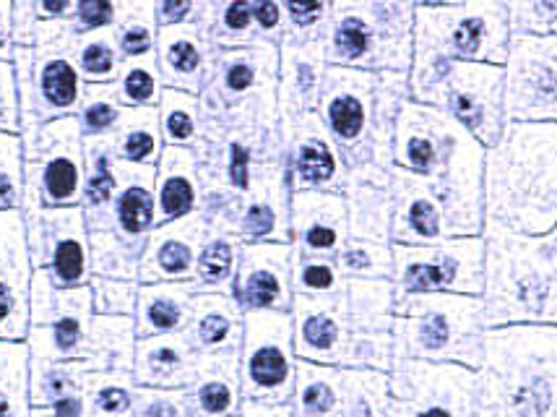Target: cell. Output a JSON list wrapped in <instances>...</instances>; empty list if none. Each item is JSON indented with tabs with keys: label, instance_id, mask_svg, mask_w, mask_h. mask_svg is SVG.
I'll list each match as a JSON object with an SVG mask.
<instances>
[{
	"label": "cell",
	"instance_id": "cell-24",
	"mask_svg": "<svg viewBox=\"0 0 557 417\" xmlns=\"http://www.w3.org/2000/svg\"><path fill=\"white\" fill-rule=\"evenodd\" d=\"M157 168L121 162V191L112 204V222L125 241L144 248L157 228Z\"/></svg>",
	"mask_w": 557,
	"mask_h": 417
},
{
	"label": "cell",
	"instance_id": "cell-57",
	"mask_svg": "<svg viewBox=\"0 0 557 417\" xmlns=\"http://www.w3.org/2000/svg\"><path fill=\"white\" fill-rule=\"evenodd\" d=\"M329 0H284L289 19L297 26H313L323 19Z\"/></svg>",
	"mask_w": 557,
	"mask_h": 417
},
{
	"label": "cell",
	"instance_id": "cell-48",
	"mask_svg": "<svg viewBox=\"0 0 557 417\" xmlns=\"http://www.w3.org/2000/svg\"><path fill=\"white\" fill-rule=\"evenodd\" d=\"M131 417H196V407L188 389L138 387Z\"/></svg>",
	"mask_w": 557,
	"mask_h": 417
},
{
	"label": "cell",
	"instance_id": "cell-51",
	"mask_svg": "<svg viewBox=\"0 0 557 417\" xmlns=\"http://www.w3.org/2000/svg\"><path fill=\"white\" fill-rule=\"evenodd\" d=\"M117 9H121V0H76L73 32H76V37H84L112 29L117 19Z\"/></svg>",
	"mask_w": 557,
	"mask_h": 417
},
{
	"label": "cell",
	"instance_id": "cell-29",
	"mask_svg": "<svg viewBox=\"0 0 557 417\" xmlns=\"http://www.w3.org/2000/svg\"><path fill=\"white\" fill-rule=\"evenodd\" d=\"M342 164L336 149L331 147L326 136L308 134L305 118L300 121V136L295 142V151L289 160V183L295 191H336L342 194L344 185L339 181Z\"/></svg>",
	"mask_w": 557,
	"mask_h": 417
},
{
	"label": "cell",
	"instance_id": "cell-40",
	"mask_svg": "<svg viewBox=\"0 0 557 417\" xmlns=\"http://www.w3.org/2000/svg\"><path fill=\"white\" fill-rule=\"evenodd\" d=\"M388 373L373 368H344V417H386Z\"/></svg>",
	"mask_w": 557,
	"mask_h": 417
},
{
	"label": "cell",
	"instance_id": "cell-34",
	"mask_svg": "<svg viewBox=\"0 0 557 417\" xmlns=\"http://www.w3.org/2000/svg\"><path fill=\"white\" fill-rule=\"evenodd\" d=\"M138 383L131 370H89L84 379L86 417H131Z\"/></svg>",
	"mask_w": 557,
	"mask_h": 417
},
{
	"label": "cell",
	"instance_id": "cell-23",
	"mask_svg": "<svg viewBox=\"0 0 557 417\" xmlns=\"http://www.w3.org/2000/svg\"><path fill=\"white\" fill-rule=\"evenodd\" d=\"M342 194L347 201L349 237L391 243L394 191H391L388 175L375 170H355L349 172Z\"/></svg>",
	"mask_w": 557,
	"mask_h": 417
},
{
	"label": "cell",
	"instance_id": "cell-3",
	"mask_svg": "<svg viewBox=\"0 0 557 417\" xmlns=\"http://www.w3.org/2000/svg\"><path fill=\"white\" fill-rule=\"evenodd\" d=\"M487 327L553 323L557 327V228L542 235L485 224Z\"/></svg>",
	"mask_w": 557,
	"mask_h": 417
},
{
	"label": "cell",
	"instance_id": "cell-1",
	"mask_svg": "<svg viewBox=\"0 0 557 417\" xmlns=\"http://www.w3.org/2000/svg\"><path fill=\"white\" fill-rule=\"evenodd\" d=\"M485 224L529 235L557 228L555 123H513L495 144L485 181Z\"/></svg>",
	"mask_w": 557,
	"mask_h": 417
},
{
	"label": "cell",
	"instance_id": "cell-42",
	"mask_svg": "<svg viewBox=\"0 0 557 417\" xmlns=\"http://www.w3.org/2000/svg\"><path fill=\"white\" fill-rule=\"evenodd\" d=\"M73 58H76V65L86 84H115L123 71V56L117 50L112 29L76 37Z\"/></svg>",
	"mask_w": 557,
	"mask_h": 417
},
{
	"label": "cell",
	"instance_id": "cell-20",
	"mask_svg": "<svg viewBox=\"0 0 557 417\" xmlns=\"http://www.w3.org/2000/svg\"><path fill=\"white\" fill-rule=\"evenodd\" d=\"M245 334V310L232 293H198L185 327L198 360L209 357H240Z\"/></svg>",
	"mask_w": 557,
	"mask_h": 417
},
{
	"label": "cell",
	"instance_id": "cell-17",
	"mask_svg": "<svg viewBox=\"0 0 557 417\" xmlns=\"http://www.w3.org/2000/svg\"><path fill=\"white\" fill-rule=\"evenodd\" d=\"M394 217H391V243L401 246H435L454 237L450 217L433 183L414 177V172L396 170L394 181Z\"/></svg>",
	"mask_w": 557,
	"mask_h": 417
},
{
	"label": "cell",
	"instance_id": "cell-22",
	"mask_svg": "<svg viewBox=\"0 0 557 417\" xmlns=\"http://www.w3.org/2000/svg\"><path fill=\"white\" fill-rule=\"evenodd\" d=\"M326 95H323V118L336 142L342 144L344 155L362 142L364 131L370 125V89L373 78L360 71H349L336 65L326 76Z\"/></svg>",
	"mask_w": 557,
	"mask_h": 417
},
{
	"label": "cell",
	"instance_id": "cell-19",
	"mask_svg": "<svg viewBox=\"0 0 557 417\" xmlns=\"http://www.w3.org/2000/svg\"><path fill=\"white\" fill-rule=\"evenodd\" d=\"M292 183L289 177H271L267 170L261 181L250 177V188L237 198L232 235L243 243H292Z\"/></svg>",
	"mask_w": 557,
	"mask_h": 417
},
{
	"label": "cell",
	"instance_id": "cell-13",
	"mask_svg": "<svg viewBox=\"0 0 557 417\" xmlns=\"http://www.w3.org/2000/svg\"><path fill=\"white\" fill-rule=\"evenodd\" d=\"M292 267H295L292 243H243L232 295L245 314L248 310L289 314L295 301Z\"/></svg>",
	"mask_w": 557,
	"mask_h": 417
},
{
	"label": "cell",
	"instance_id": "cell-16",
	"mask_svg": "<svg viewBox=\"0 0 557 417\" xmlns=\"http://www.w3.org/2000/svg\"><path fill=\"white\" fill-rule=\"evenodd\" d=\"M207 235L209 222L201 211L157 224L144 246L141 263H138V284L194 280Z\"/></svg>",
	"mask_w": 557,
	"mask_h": 417
},
{
	"label": "cell",
	"instance_id": "cell-39",
	"mask_svg": "<svg viewBox=\"0 0 557 417\" xmlns=\"http://www.w3.org/2000/svg\"><path fill=\"white\" fill-rule=\"evenodd\" d=\"M91 277H110V280H136L138 263H141L144 248L134 246L117 233L115 224L108 230H91Z\"/></svg>",
	"mask_w": 557,
	"mask_h": 417
},
{
	"label": "cell",
	"instance_id": "cell-37",
	"mask_svg": "<svg viewBox=\"0 0 557 417\" xmlns=\"http://www.w3.org/2000/svg\"><path fill=\"white\" fill-rule=\"evenodd\" d=\"M123 63L154 56L157 48V9L154 0H121L115 26H112Z\"/></svg>",
	"mask_w": 557,
	"mask_h": 417
},
{
	"label": "cell",
	"instance_id": "cell-35",
	"mask_svg": "<svg viewBox=\"0 0 557 417\" xmlns=\"http://www.w3.org/2000/svg\"><path fill=\"white\" fill-rule=\"evenodd\" d=\"M240 237L209 230L201 256H198L194 282L198 293H232L237 263H240Z\"/></svg>",
	"mask_w": 557,
	"mask_h": 417
},
{
	"label": "cell",
	"instance_id": "cell-44",
	"mask_svg": "<svg viewBox=\"0 0 557 417\" xmlns=\"http://www.w3.org/2000/svg\"><path fill=\"white\" fill-rule=\"evenodd\" d=\"M292 287H295V295L302 297H334L347 290V277L336 267L334 258L295 254Z\"/></svg>",
	"mask_w": 557,
	"mask_h": 417
},
{
	"label": "cell",
	"instance_id": "cell-2",
	"mask_svg": "<svg viewBox=\"0 0 557 417\" xmlns=\"http://www.w3.org/2000/svg\"><path fill=\"white\" fill-rule=\"evenodd\" d=\"M476 407L480 417H557V327L487 329Z\"/></svg>",
	"mask_w": 557,
	"mask_h": 417
},
{
	"label": "cell",
	"instance_id": "cell-45",
	"mask_svg": "<svg viewBox=\"0 0 557 417\" xmlns=\"http://www.w3.org/2000/svg\"><path fill=\"white\" fill-rule=\"evenodd\" d=\"M196 99L188 91L164 89L159 99V128H162L168 147H185L194 142L198 121H196Z\"/></svg>",
	"mask_w": 557,
	"mask_h": 417
},
{
	"label": "cell",
	"instance_id": "cell-12",
	"mask_svg": "<svg viewBox=\"0 0 557 417\" xmlns=\"http://www.w3.org/2000/svg\"><path fill=\"white\" fill-rule=\"evenodd\" d=\"M506 112L513 123L557 125V35L510 39Z\"/></svg>",
	"mask_w": 557,
	"mask_h": 417
},
{
	"label": "cell",
	"instance_id": "cell-21",
	"mask_svg": "<svg viewBox=\"0 0 557 417\" xmlns=\"http://www.w3.org/2000/svg\"><path fill=\"white\" fill-rule=\"evenodd\" d=\"M198 366L201 360L185 332L144 336L136 342L134 379L138 387L188 389L196 381Z\"/></svg>",
	"mask_w": 557,
	"mask_h": 417
},
{
	"label": "cell",
	"instance_id": "cell-41",
	"mask_svg": "<svg viewBox=\"0 0 557 417\" xmlns=\"http://www.w3.org/2000/svg\"><path fill=\"white\" fill-rule=\"evenodd\" d=\"M128 108L117 95V84H86L82 108H78V123H82L84 138H108L121 128Z\"/></svg>",
	"mask_w": 557,
	"mask_h": 417
},
{
	"label": "cell",
	"instance_id": "cell-18",
	"mask_svg": "<svg viewBox=\"0 0 557 417\" xmlns=\"http://www.w3.org/2000/svg\"><path fill=\"white\" fill-rule=\"evenodd\" d=\"M289 220L292 248L300 256L334 258L349 241L347 201L336 191H295Z\"/></svg>",
	"mask_w": 557,
	"mask_h": 417
},
{
	"label": "cell",
	"instance_id": "cell-27",
	"mask_svg": "<svg viewBox=\"0 0 557 417\" xmlns=\"http://www.w3.org/2000/svg\"><path fill=\"white\" fill-rule=\"evenodd\" d=\"M188 392L194 400L196 417H240V357L201 360L196 381L190 383Z\"/></svg>",
	"mask_w": 557,
	"mask_h": 417
},
{
	"label": "cell",
	"instance_id": "cell-30",
	"mask_svg": "<svg viewBox=\"0 0 557 417\" xmlns=\"http://www.w3.org/2000/svg\"><path fill=\"white\" fill-rule=\"evenodd\" d=\"M159 69H162L168 89L196 91L201 86L203 48L194 24L162 26L157 35Z\"/></svg>",
	"mask_w": 557,
	"mask_h": 417
},
{
	"label": "cell",
	"instance_id": "cell-8",
	"mask_svg": "<svg viewBox=\"0 0 557 417\" xmlns=\"http://www.w3.org/2000/svg\"><path fill=\"white\" fill-rule=\"evenodd\" d=\"M388 387L386 417H480L472 368L394 357Z\"/></svg>",
	"mask_w": 557,
	"mask_h": 417
},
{
	"label": "cell",
	"instance_id": "cell-55",
	"mask_svg": "<svg viewBox=\"0 0 557 417\" xmlns=\"http://www.w3.org/2000/svg\"><path fill=\"white\" fill-rule=\"evenodd\" d=\"M253 0H230L222 11L224 29L232 35H243L250 24H253Z\"/></svg>",
	"mask_w": 557,
	"mask_h": 417
},
{
	"label": "cell",
	"instance_id": "cell-60",
	"mask_svg": "<svg viewBox=\"0 0 557 417\" xmlns=\"http://www.w3.org/2000/svg\"><path fill=\"white\" fill-rule=\"evenodd\" d=\"M253 19L263 32L276 29L282 24V5L278 0H253Z\"/></svg>",
	"mask_w": 557,
	"mask_h": 417
},
{
	"label": "cell",
	"instance_id": "cell-26",
	"mask_svg": "<svg viewBox=\"0 0 557 417\" xmlns=\"http://www.w3.org/2000/svg\"><path fill=\"white\" fill-rule=\"evenodd\" d=\"M196 157L188 147H168L157 162V222L181 220L201 207Z\"/></svg>",
	"mask_w": 557,
	"mask_h": 417
},
{
	"label": "cell",
	"instance_id": "cell-15",
	"mask_svg": "<svg viewBox=\"0 0 557 417\" xmlns=\"http://www.w3.org/2000/svg\"><path fill=\"white\" fill-rule=\"evenodd\" d=\"M289 314L297 360L321 363V366H347L351 344L347 290L334 297L295 295Z\"/></svg>",
	"mask_w": 557,
	"mask_h": 417
},
{
	"label": "cell",
	"instance_id": "cell-36",
	"mask_svg": "<svg viewBox=\"0 0 557 417\" xmlns=\"http://www.w3.org/2000/svg\"><path fill=\"white\" fill-rule=\"evenodd\" d=\"M29 366L26 342L0 340V417H32Z\"/></svg>",
	"mask_w": 557,
	"mask_h": 417
},
{
	"label": "cell",
	"instance_id": "cell-28",
	"mask_svg": "<svg viewBox=\"0 0 557 417\" xmlns=\"http://www.w3.org/2000/svg\"><path fill=\"white\" fill-rule=\"evenodd\" d=\"M292 417H344V368L297 363Z\"/></svg>",
	"mask_w": 557,
	"mask_h": 417
},
{
	"label": "cell",
	"instance_id": "cell-50",
	"mask_svg": "<svg viewBox=\"0 0 557 417\" xmlns=\"http://www.w3.org/2000/svg\"><path fill=\"white\" fill-rule=\"evenodd\" d=\"M510 24L519 35H557V0H510Z\"/></svg>",
	"mask_w": 557,
	"mask_h": 417
},
{
	"label": "cell",
	"instance_id": "cell-54",
	"mask_svg": "<svg viewBox=\"0 0 557 417\" xmlns=\"http://www.w3.org/2000/svg\"><path fill=\"white\" fill-rule=\"evenodd\" d=\"M292 86H295V95H297V99H300V105H297V108L300 110L313 108V105H310V99L315 97V89L321 86L318 65L313 61H308V58L295 56V61H292Z\"/></svg>",
	"mask_w": 557,
	"mask_h": 417
},
{
	"label": "cell",
	"instance_id": "cell-58",
	"mask_svg": "<svg viewBox=\"0 0 557 417\" xmlns=\"http://www.w3.org/2000/svg\"><path fill=\"white\" fill-rule=\"evenodd\" d=\"M32 417H86V405L82 392L69 394L63 400L45 407H32Z\"/></svg>",
	"mask_w": 557,
	"mask_h": 417
},
{
	"label": "cell",
	"instance_id": "cell-53",
	"mask_svg": "<svg viewBox=\"0 0 557 417\" xmlns=\"http://www.w3.org/2000/svg\"><path fill=\"white\" fill-rule=\"evenodd\" d=\"M222 74V86L230 91V95H248L250 89L258 84V61L253 52H237V56L227 58Z\"/></svg>",
	"mask_w": 557,
	"mask_h": 417
},
{
	"label": "cell",
	"instance_id": "cell-46",
	"mask_svg": "<svg viewBox=\"0 0 557 417\" xmlns=\"http://www.w3.org/2000/svg\"><path fill=\"white\" fill-rule=\"evenodd\" d=\"M154 56L125 61L121 76H117V95L125 108H157L162 99V86L154 69Z\"/></svg>",
	"mask_w": 557,
	"mask_h": 417
},
{
	"label": "cell",
	"instance_id": "cell-49",
	"mask_svg": "<svg viewBox=\"0 0 557 417\" xmlns=\"http://www.w3.org/2000/svg\"><path fill=\"white\" fill-rule=\"evenodd\" d=\"M95 314L102 316H134L138 301L136 280H110V277H91L89 282Z\"/></svg>",
	"mask_w": 557,
	"mask_h": 417
},
{
	"label": "cell",
	"instance_id": "cell-4",
	"mask_svg": "<svg viewBox=\"0 0 557 417\" xmlns=\"http://www.w3.org/2000/svg\"><path fill=\"white\" fill-rule=\"evenodd\" d=\"M394 357L480 370L490 329L480 295H409L394 303Z\"/></svg>",
	"mask_w": 557,
	"mask_h": 417
},
{
	"label": "cell",
	"instance_id": "cell-5",
	"mask_svg": "<svg viewBox=\"0 0 557 417\" xmlns=\"http://www.w3.org/2000/svg\"><path fill=\"white\" fill-rule=\"evenodd\" d=\"M73 42L13 48L18 102H22V142L39 134L45 123L78 115L86 82L73 58Z\"/></svg>",
	"mask_w": 557,
	"mask_h": 417
},
{
	"label": "cell",
	"instance_id": "cell-14",
	"mask_svg": "<svg viewBox=\"0 0 557 417\" xmlns=\"http://www.w3.org/2000/svg\"><path fill=\"white\" fill-rule=\"evenodd\" d=\"M32 263L22 211H0V340L24 342L29 332Z\"/></svg>",
	"mask_w": 557,
	"mask_h": 417
},
{
	"label": "cell",
	"instance_id": "cell-6",
	"mask_svg": "<svg viewBox=\"0 0 557 417\" xmlns=\"http://www.w3.org/2000/svg\"><path fill=\"white\" fill-rule=\"evenodd\" d=\"M24 209L82 207L86 181L84 131L76 115L45 123L24 142Z\"/></svg>",
	"mask_w": 557,
	"mask_h": 417
},
{
	"label": "cell",
	"instance_id": "cell-25",
	"mask_svg": "<svg viewBox=\"0 0 557 417\" xmlns=\"http://www.w3.org/2000/svg\"><path fill=\"white\" fill-rule=\"evenodd\" d=\"M196 295L198 290L194 282L138 284V301L134 314L138 340H144V336L185 332Z\"/></svg>",
	"mask_w": 557,
	"mask_h": 417
},
{
	"label": "cell",
	"instance_id": "cell-61",
	"mask_svg": "<svg viewBox=\"0 0 557 417\" xmlns=\"http://www.w3.org/2000/svg\"><path fill=\"white\" fill-rule=\"evenodd\" d=\"M240 417H292L289 405H263V402L243 400Z\"/></svg>",
	"mask_w": 557,
	"mask_h": 417
},
{
	"label": "cell",
	"instance_id": "cell-33",
	"mask_svg": "<svg viewBox=\"0 0 557 417\" xmlns=\"http://www.w3.org/2000/svg\"><path fill=\"white\" fill-rule=\"evenodd\" d=\"M112 138L115 157L125 164H149L157 168L162 157V128L159 108H128L121 128Z\"/></svg>",
	"mask_w": 557,
	"mask_h": 417
},
{
	"label": "cell",
	"instance_id": "cell-11",
	"mask_svg": "<svg viewBox=\"0 0 557 417\" xmlns=\"http://www.w3.org/2000/svg\"><path fill=\"white\" fill-rule=\"evenodd\" d=\"M22 214L35 269L48 271L58 287H86L91 282V248L84 209L26 207Z\"/></svg>",
	"mask_w": 557,
	"mask_h": 417
},
{
	"label": "cell",
	"instance_id": "cell-9",
	"mask_svg": "<svg viewBox=\"0 0 557 417\" xmlns=\"http://www.w3.org/2000/svg\"><path fill=\"white\" fill-rule=\"evenodd\" d=\"M95 303L91 290L58 287L48 271L35 269L29 301V332L26 347L32 357L48 360H84L89 347Z\"/></svg>",
	"mask_w": 557,
	"mask_h": 417
},
{
	"label": "cell",
	"instance_id": "cell-56",
	"mask_svg": "<svg viewBox=\"0 0 557 417\" xmlns=\"http://www.w3.org/2000/svg\"><path fill=\"white\" fill-rule=\"evenodd\" d=\"M157 22L162 26L172 24H188V19L194 16L196 0H157Z\"/></svg>",
	"mask_w": 557,
	"mask_h": 417
},
{
	"label": "cell",
	"instance_id": "cell-59",
	"mask_svg": "<svg viewBox=\"0 0 557 417\" xmlns=\"http://www.w3.org/2000/svg\"><path fill=\"white\" fill-rule=\"evenodd\" d=\"M0 58H13V0H0Z\"/></svg>",
	"mask_w": 557,
	"mask_h": 417
},
{
	"label": "cell",
	"instance_id": "cell-31",
	"mask_svg": "<svg viewBox=\"0 0 557 417\" xmlns=\"http://www.w3.org/2000/svg\"><path fill=\"white\" fill-rule=\"evenodd\" d=\"M136 323L134 316H102L91 319L89 347H86V368L89 370H131L136 357Z\"/></svg>",
	"mask_w": 557,
	"mask_h": 417
},
{
	"label": "cell",
	"instance_id": "cell-43",
	"mask_svg": "<svg viewBox=\"0 0 557 417\" xmlns=\"http://www.w3.org/2000/svg\"><path fill=\"white\" fill-rule=\"evenodd\" d=\"M336 267L347 280H391L394 274V248L391 243L349 237L334 256Z\"/></svg>",
	"mask_w": 557,
	"mask_h": 417
},
{
	"label": "cell",
	"instance_id": "cell-10",
	"mask_svg": "<svg viewBox=\"0 0 557 417\" xmlns=\"http://www.w3.org/2000/svg\"><path fill=\"white\" fill-rule=\"evenodd\" d=\"M292 314L248 310L240 353L243 400L289 405L297 379Z\"/></svg>",
	"mask_w": 557,
	"mask_h": 417
},
{
	"label": "cell",
	"instance_id": "cell-47",
	"mask_svg": "<svg viewBox=\"0 0 557 417\" xmlns=\"http://www.w3.org/2000/svg\"><path fill=\"white\" fill-rule=\"evenodd\" d=\"M24 142L0 131V211L24 209Z\"/></svg>",
	"mask_w": 557,
	"mask_h": 417
},
{
	"label": "cell",
	"instance_id": "cell-32",
	"mask_svg": "<svg viewBox=\"0 0 557 417\" xmlns=\"http://www.w3.org/2000/svg\"><path fill=\"white\" fill-rule=\"evenodd\" d=\"M351 336L394 334V284L391 280H347Z\"/></svg>",
	"mask_w": 557,
	"mask_h": 417
},
{
	"label": "cell",
	"instance_id": "cell-38",
	"mask_svg": "<svg viewBox=\"0 0 557 417\" xmlns=\"http://www.w3.org/2000/svg\"><path fill=\"white\" fill-rule=\"evenodd\" d=\"M86 373H89V368H86L84 360H48V357H32V407H45L69 394H78L84 389Z\"/></svg>",
	"mask_w": 557,
	"mask_h": 417
},
{
	"label": "cell",
	"instance_id": "cell-52",
	"mask_svg": "<svg viewBox=\"0 0 557 417\" xmlns=\"http://www.w3.org/2000/svg\"><path fill=\"white\" fill-rule=\"evenodd\" d=\"M0 131L22 136V102H18V84L13 61L0 58Z\"/></svg>",
	"mask_w": 557,
	"mask_h": 417
},
{
	"label": "cell",
	"instance_id": "cell-7",
	"mask_svg": "<svg viewBox=\"0 0 557 417\" xmlns=\"http://www.w3.org/2000/svg\"><path fill=\"white\" fill-rule=\"evenodd\" d=\"M394 248V303L409 295L459 293L480 295L485 290V237H448L435 246Z\"/></svg>",
	"mask_w": 557,
	"mask_h": 417
}]
</instances>
